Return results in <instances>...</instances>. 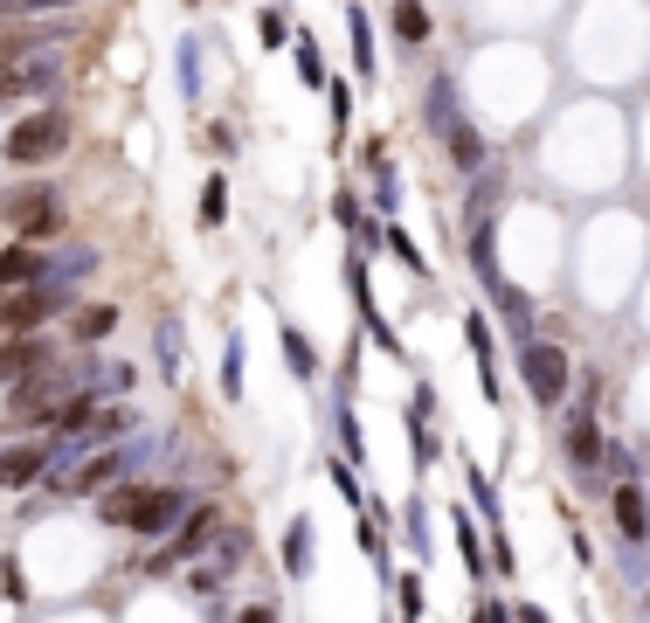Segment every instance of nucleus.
Returning <instances> with one entry per match:
<instances>
[{
	"label": "nucleus",
	"mask_w": 650,
	"mask_h": 623,
	"mask_svg": "<svg viewBox=\"0 0 650 623\" xmlns=\"http://www.w3.org/2000/svg\"><path fill=\"white\" fill-rule=\"evenodd\" d=\"M195 485H160V478H125L98 499V520L118 526V534H139L160 547V534H180V520L195 513Z\"/></svg>",
	"instance_id": "obj_1"
},
{
	"label": "nucleus",
	"mask_w": 650,
	"mask_h": 623,
	"mask_svg": "<svg viewBox=\"0 0 650 623\" xmlns=\"http://www.w3.org/2000/svg\"><path fill=\"white\" fill-rule=\"evenodd\" d=\"M423 125H429V139L443 146V160L457 166V174H485L491 166V139L464 111V90H457L450 70H436V77L423 84Z\"/></svg>",
	"instance_id": "obj_2"
},
{
	"label": "nucleus",
	"mask_w": 650,
	"mask_h": 623,
	"mask_svg": "<svg viewBox=\"0 0 650 623\" xmlns=\"http://www.w3.org/2000/svg\"><path fill=\"white\" fill-rule=\"evenodd\" d=\"M602 382H596V374H588V382H582V395H575V409H567V423H561V464L567 471H575V493L582 499H602L609 493V485H602Z\"/></svg>",
	"instance_id": "obj_3"
},
{
	"label": "nucleus",
	"mask_w": 650,
	"mask_h": 623,
	"mask_svg": "<svg viewBox=\"0 0 650 623\" xmlns=\"http://www.w3.org/2000/svg\"><path fill=\"white\" fill-rule=\"evenodd\" d=\"M152 450H160L152 437H132V444L90 450V458H76V464H70V478H55V493H63V499H90V506H98V499L111 493V485H125L132 471H139V464L152 458Z\"/></svg>",
	"instance_id": "obj_4"
},
{
	"label": "nucleus",
	"mask_w": 650,
	"mask_h": 623,
	"mask_svg": "<svg viewBox=\"0 0 650 623\" xmlns=\"http://www.w3.org/2000/svg\"><path fill=\"white\" fill-rule=\"evenodd\" d=\"M63 84H70V55L63 49H8L0 55V111L28 104V98L49 104V90H63Z\"/></svg>",
	"instance_id": "obj_5"
},
{
	"label": "nucleus",
	"mask_w": 650,
	"mask_h": 623,
	"mask_svg": "<svg viewBox=\"0 0 650 623\" xmlns=\"http://www.w3.org/2000/svg\"><path fill=\"white\" fill-rule=\"evenodd\" d=\"M63 153H70V119H63L55 104L28 111V119H14L8 139H0V160L22 166V174H35V166H49V160H63Z\"/></svg>",
	"instance_id": "obj_6"
},
{
	"label": "nucleus",
	"mask_w": 650,
	"mask_h": 623,
	"mask_svg": "<svg viewBox=\"0 0 650 623\" xmlns=\"http://www.w3.org/2000/svg\"><path fill=\"white\" fill-rule=\"evenodd\" d=\"M0 222L14 229V242H35V250H42L49 236H63V195H55L49 180L0 187Z\"/></svg>",
	"instance_id": "obj_7"
},
{
	"label": "nucleus",
	"mask_w": 650,
	"mask_h": 623,
	"mask_svg": "<svg viewBox=\"0 0 650 623\" xmlns=\"http://www.w3.org/2000/svg\"><path fill=\"white\" fill-rule=\"evenodd\" d=\"M222 506L215 499H201L195 513L180 520V534L174 540H160V547H146V575H174V569H195V561L215 555V540H222Z\"/></svg>",
	"instance_id": "obj_8"
},
{
	"label": "nucleus",
	"mask_w": 650,
	"mask_h": 623,
	"mask_svg": "<svg viewBox=\"0 0 650 623\" xmlns=\"http://www.w3.org/2000/svg\"><path fill=\"white\" fill-rule=\"evenodd\" d=\"M70 395H84V361H49V367H35L22 388H8V415L14 423H49Z\"/></svg>",
	"instance_id": "obj_9"
},
{
	"label": "nucleus",
	"mask_w": 650,
	"mask_h": 623,
	"mask_svg": "<svg viewBox=\"0 0 650 623\" xmlns=\"http://www.w3.org/2000/svg\"><path fill=\"white\" fill-rule=\"evenodd\" d=\"M520 388L533 395V409H561L575 395V361L553 339H533V347H520Z\"/></svg>",
	"instance_id": "obj_10"
},
{
	"label": "nucleus",
	"mask_w": 650,
	"mask_h": 623,
	"mask_svg": "<svg viewBox=\"0 0 650 623\" xmlns=\"http://www.w3.org/2000/svg\"><path fill=\"white\" fill-rule=\"evenodd\" d=\"M70 298L63 285H28V291H8L0 298V339H28V333H42L55 312H70Z\"/></svg>",
	"instance_id": "obj_11"
},
{
	"label": "nucleus",
	"mask_w": 650,
	"mask_h": 623,
	"mask_svg": "<svg viewBox=\"0 0 650 623\" xmlns=\"http://www.w3.org/2000/svg\"><path fill=\"white\" fill-rule=\"evenodd\" d=\"M55 478H63V458H55L49 437L0 444V493H28V485H55Z\"/></svg>",
	"instance_id": "obj_12"
},
{
	"label": "nucleus",
	"mask_w": 650,
	"mask_h": 623,
	"mask_svg": "<svg viewBox=\"0 0 650 623\" xmlns=\"http://www.w3.org/2000/svg\"><path fill=\"white\" fill-rule=\"evenodd\" d=\"M339 277H347V298H353V312H360V333H367L380 353H395V361H401V333H395L388 319H380V306H374V285H367V257L353 250L347 263H339Z\"/></svg>",
	"instance_id": "obj_13"
},
{
	"label": "nucleus",
	"mask_w": 650,
	"mask_h": 623,
	"mask_svg": "<svg viewBox=\"0 0 650 623\" xmlns=\"http://www.w3.org/2000/svg\"><path fill=\"white\" fill-rule=\"evenodd\" d=\"M325 415H333V444H339V458L360 464V458H367V437H360V415H353V367H339V374H333Z\"/></svg>",
	"instance_id": "obj_14"
},
{
	"label": "nucleus",
	"mask_w": 650,
	"mask_h": 623,
	"mask_svg": "<svg viewBox=\"0 0 650 623\" xmlns=\"http://www.w3.org/2000/svg\"><path fill=\"white\" fill-rule=\"evenodd\" d=\"M409 458H415V471H429L436 464V450H443V437H436V388L429 382H415V395H409Z\"/></svg>",
	"instance_id": "obj_15"
},
{
	"label": "nucleus",
	"mask_w": 650,
	"mask_h": 623,
	"mask_svg": "<svg viewBox=\"0 0 650 623\" xmlns=\"http://www.w3.org/2000/svg\"><path fill=\"white\" fill-rule=\"evenodd\" d=\"M491 298V312H499V326L520 339V347H533V339H540V306H533V291H520L512 285V277H499V285L485 291Z\"/></svg>",
	"instance_id": "obj_16"
},
{
	"label": "nucleus",
	"mask_w": 650,
	"mask_h": 623,
	"mask_svg": "<svg viewBox=\"0 0 650 623\" xmlns=\"http://www.w3.org/2000/svg\"><path fill=\"white\" fill-rule=\"evenodd\" d=\"M609 526L623 547H650V485H616L609 493Z\"/></svg>",
	"instance_id": "obj_17"
},
{
	"label": "nucleus",
	"mask_w": 650,
	"mask_h": 623,
	"mask_svg": "<svg viewBox=\"0 0 650 623\" xmlns=\"http://www.w3.org/2000/svg\"><path fill=\"white\" fill-rule=\"evenodd\" d=\"M55 361V339L49 333H28V339H0V388H22L35 367Z\"/></svg>",
	"instance_id": "obj_18"
},
{
	"label": "nucleus",
	"mask_w": 650,
	"mask_h": 623,
	"mask_svg": "<svg viewBox=\"0 0 650 623\" xmlns=\"http://www.w3.org/2000/svg\"><path fill=\"white\" fill-rule=\"evenodd\" d=\"M28 285H49V257L35 250V242H8V250H0V298L28 291Z\"/></svg>",
	"instance_id": "obj_19"
},
{
	"label": "nucleus",
	"mask_w": 650,
	"mask_h": 623,
	"mask_svg": "<svg viewBox=\"0 0 650 623\" xmlns=\"http://www.w3.org/2000/svg\"><path fill=\"white\" fill-rule=\"evenodd\" d=\"M505 166L499 160H491L485 166V174H471V187H464V229H471V222H491V215H499V208H505Z\"/></svg>",
	"instance_id": "obj_20"
},
{
	"label": "nucleus",
	"mask_w": 650,
	"mask_h": 623,
	"mask_svg": "<svg viewBox=\"0 0 650 623\" xmlns=\"http://www.w3.org/2000/svg\"><path fill=\"white\" fill-rule=\"evenodd\" d=\"M464 347L477 353V388H485V402H499V347H491L485 312H464Z\"/></svg>",
	"instance_id": "obj_21"
},
{
	"label": "nucleus",
	"mask_w": 650,
	"mask_h": 623,
	"mask_svg": "<svg viewBox=\"0 0 650 623\" xmlns=\"http://www.w3.org/2000/svg\"><path fill=\"white\" fill-rule=\"evenodd\" d=\"M347 42H353V77L374 84L380 77V49H374V14L360 8V0H347Z\"/></svg>",
	"instance_id": "obj_22"
},
{
	"label": "nucleus",
	"mask_w": 650,
	"mask_h": 623,
	"mask_svg": "<svg viewBox=\"0 0 650 623\" xmlns=\"http://www.w3.org/2000/svg\"><path fill=\"white\" fill-rule=\"evenodd\" d=\"M450 534H457V555H464L471 582H485L491 575V547H485V526H477L471 506H457V513H450Z\"/></svg>",
	"instance_id": "obj_23"
},
{
	"label": "nucleus",
	"mask_w": 650,
	"mask_h": 623,
	"mask_svg": "<svg viewBox=\"0 0 650 623\" xmlns=\"http://www.w3.org/2000/svg\"><path fill=\"white\" fill-rule=\"evenodd\" d=\"M312 561H318V526H312V513H298L291 526H284V575L304 582V575H312Z\"/></svg>",
	"instance_id": "obj_24"
},
{
	"label": "nucleus",
	"mask_w": 650,
	"mask_h": 623,
	"mask_svg": "<svg viewBox=\"0 0 650 623\" xmlns=\"http://www.w3.org/2000/svg\"><path fill=\"white\" fill-rule=\"evenodd\" d=\"M464 499H471V513H477V526H485V534H499V526H505V506H499V485H491V471L464 464Z\"/></svg>",
	"instance_id": "obj_25"
},
{
	"label": "nucleus",
	"mask_w": 650,
	"mask_h": 623,
	"mask_svg": "<svg viewBox=\"0 0 650 623\" xmlns=\"http://www.w3.org/2000/svg\"><path fill=\"white\" fill-rule=\"evenodd\" d=\"M152 353H160L166 382H180V374H187V326H180L174 312H160V326H152Z\"/></svg>",
	"instance_id": "obj_26"
},
{
	"label": "nucleus",
	"mask_w": 650,
	"mask_h": 623,
	"mask_svg": "<svg viewBox=\"0 0 650 623\" xmlns=\"http://www.w3.org/2000/svg\"><path fill=\"white\" fill-rule=\"evenodd\" d=\"M132 382H139V367H132V361H84V388L98 395V402H125Z\"/></svg>",
	"instance_id": "obj_27"
},
{
	"label": "nucleus",
	"mask_w": 650,
	"mask_h": 623,
	"mask_svg": "<svg viewBox=\"0 0 650 623\" xmlns=\"http://www.w3.org/2000/svg\"><path fill=\"white\" fill-rule=\"evenodd\" d=\"M388 28H395L401 49H429V35H436V22H429L423 0H395V8H388Z\"/></svg>",
	"instance_id": "obj_28"
},
{
	"label": "nucleus",
	"mask_w": 650,
	"mask_h": 623,
	"mask_svg": "<svg viewBox=\"0 0 650 623\" xmlns=\"http://www.w3.org/2000/svg\"><path fill=\"white\" fill-rule=\"evenodd\" d=\"M464 236H471V277L491 291V285L505 277V271H499V229H491V222H471Z\"/></svg>",
	"instance_id": "obj_29"
},
{
	"label": "nucleus",
	"mask_w": 650,
	"mask_h": 623,
	"mask_svg": "<svg viewBox=\"0 0 650 623\" xmlns=\"http://www.w3.org/2000/svg\"><path fill=\"white\" fill-rule=\"evenodd\" d=\"M90 271H98V250H90V242H70V250L49 257V285H63V291H76Z\"/></svg>",
	"instance_id": "obj_30"
},
{
	"label": "nucleus",
	"mask_w": 650,
	"mask_h": 623,
	"mask_svg": "<svg viewBox=\"0 0 650 623\" xmlns=\"http://www.w3.org/2000/svg\"><path fill=\"white\" fill-rule=\"evenodd\" d=\"M118 306H111V298H104V306H98V298H90V306H76V319H70V333L76 339H84V347H98V339H111V333H118Z\"/></svg>",
	"instance_id": "obj_31"
},
{
	"label": "nucleus",
	"mask_w": 650,
	"mask_h": 623,
	"mask_svg": "<svg viewBox=\"0 0 650 623\" xmlns=\"http://www.w3.org/2000/svg\"><path fill=\"white\" fill-rule=\"evenodd\" d=\"M401 540H409L415 561H429L436 534H429V499H423V493H409V506H401Z\"/></svg>",
	"instance_id": "obj_32"
},
{
	"label": "nucleus",
	"mask_w": 650,
	"mask_h": 623,
	"mask_svg": "<svg viewBox=\"0 0 650 623\" xmlns=\"http://www.w3.org/2000/svg\"><path fill=\"white\" fill-rule=\"evenodd\" d=\"M277 339H284V361H291V382H298V388H318V353H312V339H304L298 326H277Z\"/></svg>",
	"instance_id": "obj_33"
},
{
	"label": "nucleus",
	"mask_w": 650,
	"mask_h": 623,
	"mask_svg": "<svg viewBox=\"0 0 650 623\" xmlns=\"http://www.w3.org/2000/svg\"><path fill=\"white\" fill-rule=\"evenodd\" d=\"M76 8H90V0H0V22H63Z\"/></svg>",
	"instance_id": "obj_34"
},
{
	"label": "nucleus",
	"mask_w": 650,
	"mask_h": 623,
	"mask_svg": "<svg viewBox=\"0 0 650 623\" xmlns=\"http://www.w3.org/2000/svg\"><path fill=\"white\" fill-rule=\"evenodd\" d=\"M174 77H180V98L187 104H201V35H180V49H174Z\"/></svg>",
	"instance_id": "obj_35"
},
{
	"label": "nucleus",
	"mask_w": 650,
	"mask_h": 623,
	"mask_svg": "<svg viewBox=\"0 0 650 623\" xmlns=\"http://www.w3.org/2000/svg\"><path fill=\"white\" fill-rule=\"evenodd\" d=\"M367 208H374L380 222H395V215H401V166H395V160H380V166H374V195H367Z\"/></svg>",
	"instance_id": "obj_36"
},
{
	"label": "nucleus",
	"mask_w": 650,
	"mask_h": 623,
	"mask_svg": "<svg viewBox=\"0 0 650 623\" xmlns=\"http://www.w3.org/2000/svg\"><path fill=\"white\" fill-rule=\"evenodd\" d=\"M242 561H250V534H242V526H222V540H215V561H208V569H215L222 582L242 569Z\"/></svg>",
	"instance_id": "obj_37"
},
{
	"label": "nucleus",
	"mask_w": 650,
	"mask_h": 623,
	"mask_svg": "<svg viewBox=\"0 0 650 623\" xmlns=\"http://www.w3.org/2000/svg\"><path fill=\"white\" fill-rule=\"evenodd\" d=\"M291 70H298L304 90H325V55H318V42L304 28H298V42H291Z\"/></svg>",
	"instance_id": "obj_38"
},
{
	"label": "nucleus",
	"mask_w": 650,
	"mask_h": 623,
	"mask_svg": "<svg viewBox=\"0 0 650 623\" xmlns=\"http://www.w3.org/2000/svg\"><path fill=\"white\" fill-rule=\"evenodd\" d=\"M395 610H401V623H423V610H429V582H423V575H395Z\"/></svg>",
	"instance_id": "obj_39"
},
{
	"label": "nucleus",
	"mask_w": 650,
	"mask_h": 623,
	"mask_svg": "<svg viewBox=\"0 0 650 623\" xmlns=\"http://www.w3.org/2000/svg\"><path fill=\"white\" fill-rule=\"evenodd\" d=\"M257 42H263V49H291V42H298V28H291V14H284V8H277V0H271V8H263V14H257Z\"/></svg>",
	"instance_id": "obj_40"
},
{
	"label": "nucleus",
	"mask_w": 650,
	"mask_h": 623,
	"mask_svg": "<svg viewBox=\"0 0 650 623\" xmlns=\"http://www.w3.org/2000/svg\"><path fill=\"white\" fill-rule=\"evenodd\" d=\"M195 215H201V229H222V222H228V180L222 174L201 180V208H195Z\"/></svg>",
	"instance_id": "obj_41"
},
{
	"label": "nucleus",
	"mask_w": 650,
	"mask_h": 623,
	"mask_svg": "<svg viewBox=\"0 0 650 623\" xmlns=\"http://www.w3.org/2000/svg\"><path fill=\"white\" fill-rule=\"evenodd\" d=\"M325 478H333V493L347 499V506H360V513H367V485H360V471H353L347 458H325Z\"/></svg>",
	"instance_id": "obj_42"
},
{
	"label": "nucleus",
	"mask_w": 650,
	"mask_h": 623,
	"mask_svg": "<svg viewBox=\"0 0 650 623\" xmlns=\"http://www.w3.org/2000/svg\"><path fill=\"white\" fill-rule=\"evenodd\" d=\"M222 402H242V333L222 339Z\"/></svg>",
	"instance_id": "obj_43"
},
{
	"label": "nucleus",
	"mask_w": 650,
	"mask_h": 623,
	"mask_svg": "<svg viewBox=\"0 0 650 623\" xmlns=\"http://www.w3.org/2000/svg\"><path fill=\"white\" fill-rule=\"evenodd\" d=\"M388 257H395L409 277H429V257L415 250V236H409V229H395V222H388Z\"/></svg>",
	"instance_id": "obj_44"
},
{
	"label": "nucleus",
	"mask_w": 650,
	"mask_h": 623,
	"mask_svg": "<svg viewBox=\"0 0 650 623\" xmlns=\"http://www.w3.org/2000/svg\"><path fill=\"white\" fill-rule=\"evenodd\" d=\"M325 104H333V125H339V139H347V119H353V84L325 77Z\"/></svg>",
	"instance_id": "obj_45"
},
{
	"label": "nucleus",
	"mask_w": 650,
	"mask_h": 623,
	"mask_svg": "<svg viewBox=\"0 0 650 623\" xmlns=\"http://www.w3.org/2000/svg\"><path fill=\"white\" fill-rule=\"evenodd\" d=\"M353 250H360V257H367V250H388V222H380L374 208L360 215V229H353Z\"/></svg>",
	"instance_id": "obj_46"
},
{
	"label": "nucleus",
	"mask_w": 650,
	"mask_h": 623,
	"mask_svg": "<svg viewBox=\"0 0 650 623\" xmlns=\"http://www.w3.org/2000/svg\"><path fill=\"white\" fill-rule=\"evenodd\" d=\"M360 215H367V201H360L353 187H339V195H333V222H339V229H360Z\"/></svg>",
	"instance_id": "obj_47"
},
{
	"label": "nucleus",
	"mask_w": 650,
	"mask_h": 623,
	"mask_svg": "<svg viewBox=\"0 0 650 623\" xmlns=\"http://www.w3.org/2000/svg\"><path fill=\"white\" fill-rule=\"evenodd\" d=\"M471 623H512V602L505 596H477L471 602Z\"/></svg>",
	"instance_id": "obj_48"
},
{
	"label": "nucleus",
	"mask_w": 650,
	"mask_h": 623,
	"mask_svg": "<svg viewBox=\"0 0 650 623\" xmlns=\"http://www.w3.org/2000/svg\"><path fill=\"white\" fill-rule=\"evenodd\" d=\"M0 582H8V602H28V582H22V561H0Z\"/></svg>",
	"instance_id": "obj_49"
},
{
	"label": "nucleus",
	"mask_w": 650,
	"mask_h": 623,
	"mask_svg": "<svg viewBox=\"0 0 650 623\" xmlns=\"http://www.w3.org/2000/svg\"><path fill=\"white\" fill-rule=\"evenodd\" d=\"M236 623H284V610H277V602H242Z\"/></svg>",
	"instance_id": "obj_50"
},
{
	"label": "nucleus",
	"mask_w": 650,
	"mask_h": 623,
	"mask_svg": "<svg viewBox=\"0 0 650 623\" xmlns=\"http://www.w3.org/2000/svg\"><path fill=\"white\" fill-rule=\"evenodd\" d=\"M491 569H499V575H512V540H505V526L491 534Z\"/></svg>",
	"instance_id": "obj_51"
},
{
	"label": "nucleus",
	"mask_w": 650,
	"mask_h": 623,
	"mask_svg": "<svg viewBox=\"0 0 650 623\" xmlns=\"http://www.w3.org/2000/svg\"><path fill=\"white\" fill-rule=\"evenodd\" d=\"M201 146H208V153H236V139H228V125H208V132H201Z\"/></svg>",
	"instance_id": "obj_52"
},
{
	"label": "nucleus",
	"mask_w": 650,
	"mask_h": 623,
	"mask_svg": "<svg viewBox=\"0 0 650 623\" xmlns=\"http://www.w3.org/2000/svg\"><path fill=\"white\" fill-rule=\"evenodd\" d=\"M512 623H553V616L540 610V602H512Z\"/></svg>",
	"instance_id": "obj_53"
},
{
	"label": "nucleus",
	"mask_w": 650,
	"mask_h": 623,
	"mask_svg": "<svg viewBox=\"0 0 650 623\" xmlns=\"http://www.w3.org/2000/svg\"><path fill=\"white\" fill-rule=\"evenodd\" d=\"M187 8H201V0H187Z\"/></svg>",
	"instance_id": "obj_54"
},
{
	"label": "nucleus",
	"mask_w": 650,
	"mask_h": 623,
	"mask_svg": "<svg viewBox=\"0 0 650 623\" xmlns=\"http://www.w3.org/2000/svg\"><path fill=\"white\" fill-rule=\"evenodd\" d=\"M643 589H650V582H643Z\"/></svg>",
	"instance_id": "obj_55"
}]
</instances>
